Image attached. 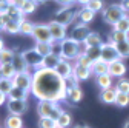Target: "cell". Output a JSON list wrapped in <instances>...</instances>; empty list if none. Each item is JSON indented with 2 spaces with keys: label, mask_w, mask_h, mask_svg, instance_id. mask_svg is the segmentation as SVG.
<instances>
[{
  "label": "cell",
  "mask_w": 129,
  "mask_h": 128,
  "mask_svg": "<svg viewBox=\"0 0 129 128\" xmlns=\"http://www.w3.org/2000/svg\"><path fill=\"white\" fill-rule=\"evenodd\" d=\"M54 71L63 77L64 80H68V79L74 77V65L69 62V60H64V59H60V62L57 63V67L54 68Z\"/></svg>",
  "instance_id": "10"
},
{
  "label": "cell",
  "mask_w": 129,
  "mask_h": 128,
  "mask_svg": "<svg viewBox=\"0 0 129 128\" xmlns=\"http://www.w3.org/2000/svg\"><path fill=\"white\" fill-rule=\"evenodd\" d=\"M117 90L115 87H112V88H108V90H103L100 93V100L103 103H115V99H117Z\"/></svg>",
  "instance_id": "18"
},
{
  "label": "cell",
  "mask_w": 129,
  "mask_h": 128,
  "mask_svg": "<svg viewBox=\"0 0 129 128\" xmlns=\"http://www.w3.org/2000/svg\"><path fill=\"white\" fill-rule=\"evenodd\" d=\"M92 74V70L91 68H86V67H82V65H74V79L77 82H82V80H86V79Z\"/></svg>",
  "instance_id": "16"
},
{
  "label": "cell",
  "mask_w": 129,
  "mask_h": 128,
  "mask_svg": "<svg viewBox=\"0 0 129 128\" xmlns=\"http://www.w3.org/2000/svg\"><path fill=\"white\" fill-rule=\"evenodd\" d=\"M83 50H82V43H78L72 39H64L63 42H60V57L64 60H77L82 56Z\"/></svg>",
  "instance_id": "2"
},
{
  "label": "cell",
  "mask_w": 129,
  "mask_h": 128,
  "mask_svg": "<svg viewBox=\"0 0 129 128\" xmlns=\"http://www.w3.org/2000/svg\"><path fill=\"white\" fill-rule=\"evenodd\" d=\"M91 70H92V74H95V77L97 76H103V74H109V63L105 62L103 59H100V60L92 63Z\"/></svg>",
  "instance_id": "17"
},
{
  "label": "cell",
  "mask_w": 129,
  "mask_h": 128,
  "mask_svg": "<svg viewBox=\"0 0 129 128\" xmlns=\"http://www.w3.org/2000/svg\"><path fill=\"white\" fill-rule=\"evenodd\" d=\"M55 2H57L58 5H61L63 8H66V6H71V5L74 3V0H55Z\"/></svg>",
  "instance_id": "45"
},
{
  "label": "cell",
  "mask_w": 129,
  "mask_h": 128,
  "mask_svg": "<svg viewBox=\"0 0 129 128\" xmlns=\"http://www.w3.org/2000/svg\"><path fill=\"white\" fill-rule=\"evenodd\" d=\"M34 26L36 23L32 22H28L26 19L20 22V34H25V36H32V33H34Z\"/></svg>",
  "instance_id": "33"
},
{
  "label": "cell",
  "mask_w": 129,
  "mask_h": 128,
  "mask_svg": "<svg viewBox=\"0 0 129 128\" xmlns=\"http://www.w3.org/2000/svg\"><path fill=\"white\" fill-rule=\"evenodd\" d=\"M129 40V34H124L121 31H117V29H112L109 33V43H120V42H126Z\"/></svg>",
  "instance_id": "26"
},
{
  "label": "cell",
  "mask_w": 129,
  "mask_h": 128,
  "mask_svg": "<svg viewBox=\"0 0 129 128\" xmlns=\"http://www.w3.org/2000/svg\"><path fill=\"white\" fill-rule=\"evenodd\" d=\"M20 9H22V12L25 15L32 14V12H36V9H37V3L34 2V0H25V3H23V6Z\"/></svg>",
  "instance_id": "38"
},
{
  "label": "cell",
  "mask_w": 129,
  "mask_h": 128,
  "mask_svg": "<svg viewBox=\"0 0 129 128\" xmlns=\"http://www.w3.org/2000/svg\"><path fill=\"white\" fill-rule=\"evenodd\" d=\"M75 63L77 65H82V67H86V68H92V62L85 56V53H82V56L75 60Z\"/></svg>",
  "instance_id": "43"
},
{
  "label": "cell",
  "mask_w": 129,
  "mask_h": 128,
  "mask_svg": "<svg viewBox=\"0 0 129 128\" xmlns=\"http://www.w3.org/2000/svg\"><path fill=\"white\" fill-rule=\"evenodd\" d=\"M34 2L37 3V5H43V3H46L48 0H34Z\"/></svg>",
  "instance_id": "50"
},
{
  "label": "cell",
  "mask_w": 129,
  "mask_h": 128,
  "mask_svg": "<svg viewBox=\"0 0 129 128\" xmlns=\"http://www.w3.org/2000/svg\"><path fill=\"white\" fill-rule=\"evenodd\" d=\"M123 128H129V120H127V122L124 123V126H123Z\"/></svg>",
  "instance_id": "52"
},
{
  "label": "cell",
  "mask_w": 129,
  "mask_h": 128,
  "mask_svg": "<svg viewBox=\"0 0 129 128\" xmlns=\"http://www.w3.org/2000/svg\"><path fill=\"white\" fill-rule=\"evenodd\" d=\"M3 50H5V43H3V40H2V39H0V53H2Z\"/></svg>",
  "instance_id": "49"
},
{
  "label": "cell",
  "mask_w": 129,
  "mask_h": 128,
  "mask_svg": "<svg viewBox=\"0 0 129 128\" xmlns=\"http://www.w3.org/2000/svg\"><path fill=\"white\" fill-rule=\"evenodd\" d=\"M5 128H23V119L22 116L8 114L5 119Z\"/></svg>",
  "instance_id": "21"
},
{
  "label": "cell",
  "mask_w": 129,
  "mask_h": 128,
  "mask_svg": "<svg viewBox=\"0 0 129 128\" xmlns=\"http://www.w3.org/2000/svg\"><path fill=\"white\" fill-rule=\"evenodd\" d=\"M55 128H60V126H55Z\"/></svg>",
  "instance_id": "54"
},
{
  "label": "cell",
  "mask_w": 129,
  "mask_h": 128,
  "mask_svg": "<svg viewBox=\"0 0 129 128\" xmlns=\"http://www.w3.org/2000/svg\"><path fill=\"white\" fill-rule=\"evenodd\" d=\"M72 128H91V126H88V125H75Z\"/></svg>",
  "instance_id": "51"
},
{
  "label": "cell",
  "mask_w": 129,
  "mask_h": 128,
  "mask_svg": "<svg viewBox=\"0 0 129 128\" xmlns=\"http://www.w3.org/2000/svg\"><path fill=\"white\" fill-rule=\"evenodd\" d=\"M14 88V83H12V79H3L2 77V80H0V91H2L3 94H9L11 90Z\"/></svg>",
  "instance_id": "39"
},
{
  "label": "cell",
  "mask_w": 129,
  "mask_h": 128,
  "mask_svg": "<svg viewBox=\"0 0 129 128\" xmlns=\"http://www.w3.org/2000/svg\"><path fill=\"white\" fill-rule=\"evenodd\" d=\"M115 105L120 106V108H124L129 105V94H121L118 93L117 94V99H115Z\"/></svg>",
  "instance_id": "41"
},
{
  "label": "cell",
  "mask_w": 129,
  "mask_h": 128,
  "mask_svg": "<svg viewBox=\"0 0 129 128\" xmlns=\"http://www.w3.org/2000/svg\"><path fill=\"white\" fill-rule=\"evenodd\" d=\"M75 17H78V11H74L72 8L66 6V8H61L60 11L55 12L54 20L58 22V23H61V25H66L68 26L69 23H72L75 20Z\"/></svg>",
  "instance_id": "7"
},
{
  "label": "cell",
  "mask_w": 129,
  "mask_h": 128,
  "mask_svg": "<svg viewBox=\"0 0 129 128\" xmlns=\"http://www.w3.org/2000/svg\"><path fill=\"white\" fill-rule=\"evenodd\" d=\"M37 113L40 117H49L57 120V117L63 113V110L60 108V105L57 102H51V100H39L37 103Z\"/></svg>",
  "instance_id": "3"
},
{
  "label": "cell",
  "mask_w": 129,
  "mask_h": 128,
  "mask_svg": "<svg viewBox=\"0 0 129 128\" xmlns=\"http://www.w3.org/2000/svg\"><path fill=\"white\" fill-rule=\"evenodd\" d=\"M89 34H91V31H89L88 25L78 22V23H75V25L72 26L71 33H69V39H72V40H75V42H78V43H83V42L88 39Z\"/></svg>",
  "instance_id": "6"
},
{
  "label": "cell",
  "mask_w": 129,
  "mask_h": 128,
  "mask_svg": "<svg viewBox=\"0 0 129 128\" xmlns=\"http://www.w3.org/2000/svg\"><path fill=\"white\" fill-rule=\"evenodd\" d=\"M8 15L12 19V20H15V22H22V20H25V14L22 12V9L20 8H17L15 5H12L9 9H8Z\"/></svg>",
  "instance_id": "31"
},
{
  "label": "cell",
  "mask_w": 129,
  "mask_h": 128,
  "mask_svg": "<svg viewBox=\"0 0 129 128\" xmlns=\"http://www.w3.org/2000/svg\"><path fill=\"white\" fill-rule=\"evenodd\" d=\"M66 99L71 102V103H80L83 99V91L78 85H74V87H68V94H66Z\"/></svg>",
  "instance_id": "15"
},
{
  "label": "cell",
  "mask_w": 129,
  "mask_h": 128,
  "mask_svg": "<svg viewBox=\"0 0 129 128\" xmlns=\"http://www.w3.org/2000/svg\"><path fill=\"white\" fill-rule=\"evenodd\" d=\"M85 48H91V46H102L103 45V39L100 37L99 33H94V31H91V34L88 36V39L83 42Z\"/></svg>",
  "instance_id": "22"
},
{
  "label": "cell",
  "mask_w": 129,
  "mask_h": 128,
  "mask_svg": "<svg viewBox=\"0 0 129 128\" xmlns=\"http://www.w3.org/2000/svg\"><path fill=\"white\" fill-rule=\"evenodd\" d=\"M55 122H57V126H60V128H68L72 123V116L69 113H66V111H63V113L57 117Z\"/></svg>",
  "instance_id": "28"
},
{
  "label": "cell",
  "mask_w": 129,
  "mask_h": 128,
  "mask_svg": "<svg viewBox=\"0 0 129 128\" xmlns=\"http://www.w3.org/2000/svg\"><path fill=\"white\" fill-rule=\"evenodd\" d=\"M28 93H29V91H25V90H22V88L14 87V88L11 90V93L8 94V100H26Z\"/></svg>",
  "instance_id": "25"
},
{
  "label": "cell",
  "mask_w": 129,
  "mask_h": 128,
  "mask_svg": "<svg viewBox=\"0 0 129 128\" xmlns=\"http://www.w3.org/2000/svg\"><path fill=\"white\" fill-rule=\"evenodd\" d=\"M102 59H103L105 62H108V63H111V62L120 59V56H118V53H117V50H115V46L112 45V43L108 42V43H103V45H102Z\"/></svg>",
  "instance_id": "12"
},
{
  "label": "cell",
  "mask_w": 129,
  "mask_h": 128,
  "mask_svg": "<svg viewBox=\"0 0 129 128\" xmlns=\"http://www.w3.org/2000/svg\"><path fill=\"white\" fill-rule=\"evenodd\" d=\"M12 6L11 0H0V14H8V9Z\"/></svg>",
  "instance_id": "44"
},
{
  "label": "cell",
  "mask_w": 129,
  "mask_h": 128,
  "mask_svg": "<svg viewBox=\"0 0 129 128\" xmlns=\"http://www.w3.org/2000/svg\"><path fill=\"white\" fill-rule=\"evenodd\" d=\"M112 45H114V43H112ZM114 46H115V50H117L120 59H127V57H129V40L115 43Z\"/></svg>",
  "instance_id": "29"
},
{
  "label": "cell",
  "mask_w": 129,
  "mask_h": 128,
  "mask_svg": "<svg viewBox=\"0 0 129 128\" xmlns=\"http://www.w3.org/2000/svg\"><path fill=\"white\" fill-rule=\"evenodd\" d=\"M115 90L117 93H121V94H129V80L124 77L118 79V82L115 83Z\"/></svg>",
  "instance_id": "37"
},
{
  "label": "cell",
  "mask_w": 129,
  "mask_h": 128,
  "mask_svg": "<svg viewBox=\"0 0 129 128\" xmlns=\"http://www.w3.org/2000/svg\"><path fill=\"white\" fill-rule=\"evenodd\" d=\"M114 29L121 31V33H124V34H129V15H127V14L124 15L121 20H118V22L114 25Z\"/></svg>",
  "instance_id": "34"
},
{
  "label": "cell",
  "mask_w": 129,
  "mask_h": 128,
  "mask_svg": "<svg viewBox=\"0 0 129 128\" xmlns=\"http://www.w3.org/2000/svg\"><path fill=\"white\" fill-rule=\"evenodd\" d=\"M86 8H89V9L94 11V12H99V11H103V9H105L102 0H91V2L86 5Z\"/></svg>",
  "instance_id": "42"
},
{
  "label": "cell",
  "mask_w": 129,
  "mask_h": 128,
  "mask_svg": "<svg viewBox=\"0 0 129 128\" xmlns=\"http://www.w3.org/2000/svg\"><path fill=\"white\" fill-rule=\"evenodd\" d=\"M12 83L17 88H22L25 91H31V88H32V74L29 71L15 73V76L12 79Z\"/></svg>",
  "instance_id": "8"
},
{
  "label": "cell",
  "mask_w": 129,
  "mask_h": 128,
  "mask_svg": "<svg viewBox=\"0 0 129 128\" xmlns=\"http://www.w3.org/2000/svg\"><path fill=\"white\" fill-rule=\"evenodd\" d=\"M94 17H95V12L91 11V9L86 8V6H83L82 9L78 11V20L82 22V23H89V22L94 20Z\"/></svg>",
  "instance_id": "27"
},
{
  "label": "cell",
  "mask_w": 129,
  "mask_h": 128,
  "mask_svg": "<svg viewBox=\"0 0 129 128\" xmlns=\"http://www.w3.org/2000/svg\"><path fill=\"white\" fill-rule=\"evenodd\" d=\"M95 83L102 91L103 90H108V88H112V76L109 74H103V76H97L95 77Z\"/></svg>",
  "instance_id": "24"
},
{
  "label": "cell",
  "mask_w": 129,
  "mask_h": 128,
  "mask_svg": "<svg viewBox=\"0 0 129 128\" xmlns=\"http://www.w3.org/2000/svg\"><path fill=\"white\" fill-rule=\"evenodd\" d=\"M57 122L49 117H40L39 119V128H55Z\"/></svg>",
  "instance_id": "40"
},
{
  "label": "cell",
  "mask_w": 129,
  "mask_h": 128,
  "mask_svg": "<svg viewBox=\"0 0 129 128\" xmlns=\"http://www.w3.org/2000/svg\"><path fill=\"white\" fill-rule=\"evenodd\" d=\"M126 15V11L124 8L121 6V3H112L109 6H106L103 11H102V17L106 23L112 25L114 26L118 20H121L123 17Z\"/></svg>",
  "instance_id": "4"
},
{
  "label": "cell",
  "mask_w": 129,
  "mask_h": 128,
  "mask_svg": "<svg viewBox=\"0 0 129 128\" xmlns=\"http://www.w3.org/2000/svg\"><path fill=\"white\" fill-rule=\"evenodd\" d=\"M85 56L94 63L97 60H100L102 59V46H91V48H85L83 50Z\"/></svg>",
  "instance_id": "20"
},
{
  "label": "cell",
  "mask_w": 129,
  "mask_h": 128,
  "mask_svg": "<svg viewBox=\"0 0 129 128\" xmlns=\"http://www.w3.org/2000/svg\"><path fill=\"white\" fill-rule=\"evenodd\" d=\"M14 54H15V51L5 48V50L0 53V67H2V65H8V63H12V60H14Z\"/></svg>",
  "instance_id": "30"
},
{
  "label": "cell",
  "mask_w": 129,
  "mask_h": 128,
  "mask_svg": "<svg viewBox=\"0 0 129 128\" xmlns=\"http://www.w3.org/2000/svg\"><path fill=\"white\" fill-rule=\"evenodd\" d=\"M6 106H8L9 114L22 116L23 113H26V110H28V102L26 100H8Z\"/></svg>",
  "instance_id": "13"
},
{
  "label": "cell",
  "mask_w": 129,
  "mask_h": 128,
  "mask_svg": "<svg viewBox=\"0 0 129 128\" xmlns=\"http://www.w3.org/2000/svg\"><path fill=\"white\" fill-rule=\"evenodd\" d=\"M60 56H57V54H54V53H51L49 56H46V57H43V63H42V68H48V70H54L55 67H57V63L60 62Z\"/></svg>",
  "instance_id": "23"
},
{
  "label": "cell",
  "mask_w": 129,
  "mask_h": 128,
  "mask_svg": "<svg viewBox=\"0 0 129 128\" xmlns=\"http://www.w3.org/2000/svg\"><path fill=\"white\" fill-rule=\"evenodd\" d=\"M23 54V59L26 62L28 68H34V70H40L42 68V63H43V57L32 48V50H26L22 53Z\"/></svg>",
  "instance_id": "9"
},
{
  "label": "cell",
  "mask_w": 129,
  "mask_h": 128,
  "mask_svg": "<svg viewBox=\"0 0 129 128\" xmlns=\"http://www.w3.org/2000/svg\"><path fill=\"white\" fill-rule=\"evenodd\" d=\"M121 6L124 8V11H129V0H123V2H121Z\"/></svg>",
  "instance_id": "48"
},
{
  "label": "cell",
  "mask_w": 129,
  "mask_h": 128,
  "mask_svg": "<svg viewBox=\"0 0 129 128\" xmlns=\"http://www.w3.org/2000/svg\"><path fill=\"white\" fill-rule=\"evenodd\" d=\"M5 103H8V96H6V94H3L2 91H0V106L5 105Z\"/></svg>",
  "instance_id": "46"
},
{
  "label": "cell",
  "mask_w": 129,
  "mask_h": 128,
  "mask_svg": "<svg viewBox=\"0 0 129 128\" xmlns=\"http://www.w3.org/2000/svg\"><path fill=\"white\" fill-rule=\"evenodd\" d=\"M34 50H36L42 57H46V56H49V54L52 53V45H51V43H36Z\"/></svg>",
  "instance_id": "32"
},
{
  "label": "cell",
  "mask_w": 129,
  "mask_h": 128,
  "mask_svg": "<svg viewBox=\"0 0 129 128\" xmlns=\"http://www.w3.org/2000/svg\"><path fill=\"white\" fill-rule=\"evenodd\" d=\"M124 73H126V65L121 59H117V60L109 63V76L121 79L124 76Z\"/></svg>",
  "instance_id": "14"
},
{
  "label": "cell",
  "mask_w": 129,
  "mask_h": 128,
  "mask_svg": "<svg viewBox=\"0 0 129 128\" xmlns=\"http://www.w3.org/2000/svg\"><path fill=\"white\" fill-rule=\"evenodd\" d=\"M12 65H14V68H15V73L28 71V65H26V62H25L22 53H17V51H15V54H14V60H12Z\"/></svg>",
  "instance_id": "19"
},
{
  "label": "cell",
  "mask_w": 129,
  "mask_h": 128,
  "mask_svg": "<svg viewBox=\"0 0 129 128\" xmlns=\"http://www.w3.org/2000/svg\"><path fill=\"white\" fill-rule=\"evenodd\" d=\"M32 37H34L36 43H54V39L51 36V31L48 25L43 23H37L34 26V33H32Z\"/></svg>",
  "instance_id": "5"
},
{
  "label": "cell",
  "mask_w": 129,
  "mask_h": 128,
  "mask_svg": "<svg viewBox=\"0 0 129 128\" xmlns=\"http://www.w3.org/2000/svg\"><path fill=\"white\" fill-rule=\"evenodd\" d=\"M74 2H75V3H78V5H83V6H86V5L91 2V0H74Z\"/></svg>",
  "instance_id": "47"
},
{
  "label": "cell",
  "mask_w": 129,
  "mask_h": 128,
  "mask_svg": "<svg viewBox=\"0 0 129 128\" xmlns=\"http://www.w3.org/2000/svg\"><path fill=\"white\" fill-rule=\"evenodd\" d=\"M11 2H12V3H14V2H15V0H11Z\"/></svg>",
  "instance_id": "53"
},
{
  "label": "cell",
  "mask_w": 129,
  "mask_h": 128,
  "mask_svg": "<svg viewBox=\"0 0 129 128\" xmlns=\"http://www.w3.org/2000/svg\"><path fill=\"white\" fill-rule=\"evenodd\" d=\"M3 31H5V33H8V34H19V33H20V23L11 19V20L5 25Z\"/></svg>",
  "instance_id": "36"
},
{
  "label": "cell",
  "mask_w": 129,
  "mask_h": 128,
  "mask_svg": "<svg viewBox=\"0 0 129 128\" xmlns=\"http://www.w3.org/2000/svg\"><path fill=\"white\" fill-rule=\"evenodd\" d=\"M31 93L40 100H51L58 103L66 99L68 83L54 70L40 68V70H36L34 74H32Z\"/></svg>",
  "instance_id": "1"
},
{
  "label": "cell",
  "mask_w": 129,
  "mask_h": 128,
  "mask_svg": "<svg viewBox=\"0 0 129 128\" xmlns=\"http://www.w3.org/2000/svg\"><path fill=\"white\" fill-rule=\"evenodd\" d=\"M49 26V31H51V36L54 39V42H63L66 37V25H61L55 20H52L51 23H48Z\"/></svg>",
  "instance_id": "11"
},
{
  "label": "cell",
  "mask_w": 129,
  "mask_h": 128,
  "mask_svg": "<svg viewBox=\"0 0 129 128\" xmlns=\"http://www.w3.org/2000/svg\"><path fill=\"white\" fill-rule=\"evenodd\" d=\"M0 73H2L3 79H14L15 76V68L12 63H8V65H2L0 67Z\"/></svg>",
  "instance_id": "35"
}]
</instances>
